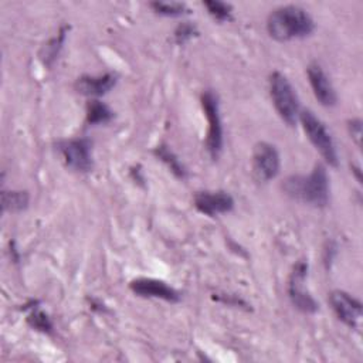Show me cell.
Returning a JSON list of instances; mask_svg holds the SVG:
<instances>
[{
    "label": "cell",
    "mask_w": 363,
    "mask_h": 363,
    "mask_svg": "<svg viewBox=\"0 0 363 363\" xmlns=\"http://www.w3.org/2000/svg\"><path fill=\"white\" fill-rule=\"evenodd\" d=\"M113 118V111L104 102L98 99H92L86 105V123L89 125H99L106 123Z\"/></svg>",
    "instance_id": "5bb4252c"
},
{
    "label": "cell",
    "mask_w": 363,
    "mask_h": 363,
    "mask_svg": "<svg viewBox=\"0 0 363 363\" xmlns=\"http://www.w3.org/2000/svg\"><path fill=\"white\" fill-rule=\"evenodd\" d=\"M196 34H197L196 26L189 23V21H186V23H182V24H179L176 27V30H174V41L182 45V44L187 43L189 40H191Z\"/></svg>",
    "instance_id": "ffe728a7"
},
{
    "label": "cell",
    "mask_w": 363,
    "mask_h": 363,
    "mask_svg": "<svg viewBox=\"0 0 363 363\" xmlns=\"http://www.w3.org/2000/svg\"><path fill=\"white\" fill-rule=\"evenodd\" d=\"M28 323L41 332L50 333L52 330V323L43 311H33L28 316Z\"/></svg>",
    "instance_id": "d6986e66"
},
{
    "label": "cell",
    "mask_w": 363,
    "mask_h": 363,
    "mask_svg": "<svg viewBox=\"0 0 363 363\" xmlns=\"http://www.w3.org/2000/svg\"><path fill=\"white\" fill-rule=\"evenodd\" d=\"M217 299L218 301H223V302H225V303H228V305H234V306H237V305H245V302L242 301V299H240V298H237V296H234V295H221V296H217Z\"/></svg>",
    "instance_id": "603a6c76"
},
{
    "label": "cell",
    "mask_w": 363,
    "mask_h": 363,
    "mask_svg": "<svg viewBox=\"0 0 363 363\" xmlns=\"http://www.w3.org/2000/svg\"><path fill=\"white\" fill-rule=\"evenodd\" d=\"M308 78H309V84L313 91V95L320 105L323 106L336 105L337 102L336 91L329 77L318 62H312L308 65Z\"/></svg>",
    "instance_id": "7c38bea8"
},
{
    "label": "cell",
    "mask_w": 363,
    "mask_h": 363,
    "mask_svg": "<svg viewBox=\"0 0 363 363\" xmlns=\"http://www.w3.org/2000/svg\"><path fill=\"white\" fill-rule=\"evenodd\" d=\"M116 84V77L111 72L104 75H82L75 81L77 92L85 96H102Z\"/></svg>",
    "instance_id": "4fadbf2b"
},
{
    "label": "cell",
    "mask_w": 363,
    "mask_h": 363,
    "mask_svg": "<svg viewBox=\"0 0 363 363\" xmlns=\"http://www.w3.org/2000/svg\"><path fill=\"white\" fill-rule=\"evenodd\" d=\"M349 132L352 135V139L357 146H360L362 139V121L360 119H352L349 121Z\"/></svg>",
    "instance_id": "7402d4cb"
},
{
    "label": "cell",
    "mask_w": 363,
    "mask_h": 363,
    "mask_svg": "<svg viewBox=\"0 0 363 363\" xmlns=\"http://www.w3.org/2000/svg\"><path fill=\"white\" fill-rule=\"evenodd\" d=\"M155 155L163 162L166 163V166L180 179L186 177V169L184 166L180 163V160L177 159V156L166 146V145H160L155 149Z\"/></svg>",
    "instance_id": "2e32d148"
},
{
    "label": "cell",
    "mask_w": 363,
    "mask_h": 363,
    "mask_svg": "<svg viewBox=\"0 0 363 363\" xmlns=\"http://www.w3.org/2000/svg\"><path fill=\"white\" fill-rule=\"evenodd\" d=\"M194 207L206 216L224 214L233 210L234 199L227 191H199L193 199Z\"/></svg>",
    "instance_id": "8fae6325"
},
{
    "label": "cell",
    "mask_w": 363,
    "mask_h": 363,
    "mask_svg": "<svg viewBox=\"0 0 363 363\" xmlns=\"http://www.w3.org/2000/svg\"><path fill=\"white\" fill-rule=\"evenodd\" d=\"M64 31H61L55 38H52L45 47H44V52L41 54V58L45 64H51V61L57 57L58 54V50L61 48V44H62V40H64Z\"/></svg>",
    "instance_id": "44dd1931"
},
{
    "label": "cell",
    "mask_w": 363,
    "mask_h": 363,
    "mask_svg": "<svg viewBox=\"0 0 363 363\" xmlns=\"http://www.w3.org/2000/svg\"><path fill=\"white\" fill-rule=\"evenodd\" d=\"M269 94L272 104L279 115V118L288 123L289 126H294L299 118V99L295 92V88L289 82V79L275 71L269 77Z\"/></svg>",
    "instance_id": "3957f363"
},
{
    "label": "cell",
    "mask_w": 363,
    "mask_h": 363,
    "mask_svg": "<svg viewBox=\"0 0 363 363\" xmlns=\"http://www.w3.org/2000/svg\"><path fill=\"white\" fill-rule=\"evenodd\" d=\"M268 34L277 41H291L305 38L315 30L311 14L299 6H281L275 9L267 20Z\"/></svg>",
    "instance_id": "6da1fadb"
},
{
    "label": "cell",
    "mask_w": 363,
    "mask_h": 363,
    "mask_svg": "<svg viewBox=\"0 0 363 363\" xmlns=\"http://www.w3.org/2000/svg\"><path fill=\"white\" fill-rule=\"evenodd\" d=\"M150 7L157 14L167 16V17L182 16L187 10L184 3H177V1H153V3H150Z\"/></svg>",
    "instance_id": "ac0fdd59"
},
{
    "label": "cell",
    "mask_w": 363,
    "mask_h": 363,
    "mask_svg": "<svg viewBox=\"0 0 363 363\" xmlns=\"http://www.w3.org/2000/svg\"><path fill=\"white\" fill-rule=\"evenodd\" d=\"M308 274V264L305 261L296 262L288 284V294L289 299L296 309L303 313H315L318 311V302L313 296L305 289V279Z\"/></svg>",
    "instance_id": "8992f818"
},
{
    "label": "cell",
    "mask_w": 363,
    "mask_h": 363,
    "mask_svg": "<svg viewBox=\"0 0 363 363\" xmlns=\"http://www.w3.org/2000/svg\"><path fill=\"white\" fill-rule=\"evenodd\" d=\"M129 288L133 294L143 298H156L172 303L180 299V294L173 286L155 278H136L130 281Z\"/></svg>",
    "instance_id": "30bf717a"
},
{
    "label": "cell",
    "mask_w": 363,
    "mask_h": 363,
    "mask_svg": "<svg viewBox=\"0 0 363 363\" xmlns=\"http://www.w3.org/2000/svg\"><path fill=\"white\" fill-rule=\"evenodd\" d=\"M302 123V128L309 139V142L315 146V149L320 153L325 162L329 166L336 167L339 163V156L336 150V145L329 133L326 125L309 109H303L299 112L298 118Z\"/></svg>",
    "instance_id": "277c9868"
},
{
    "label": "cell",
    "mask_w": 363,
    "mask_h": 363,
    "mask_svg": "<svg viewBox=\"0 0 363 363\" xmlns=\"http://www.w3.org/2000/svg\"><path fill=\"white\" fill-rule=\"evenodd\" d=\"M204 7L207 9L208 14L217 20V21H228L231 18V4L224 3V1H218V0H206L203 1Z\"/></svg>",
    "instance_id": "e0dca14e"
},
{
    "label": "cell",
    "mask_w": 363,
    "mask_h": 363,
    "mask_svg": "<svg viewBox=\"0 0 363 363\" xmlns=\"http://www.w3.org/2000/svg\"><path fill=\"white\" fill-rule=\"evenodd\" d=\"M58 150L68 167L77 172L92 169V143L85 138L68 139L58 143Z\"/></svg>",
    "instance_id": "ba28073f"
},
{
    "label": "cell",
    "mask_w": 363,
    "mask_h": 363,
    "mask_svg": "<svg viewBox=\"0 0 363 363\" xmlns=\"http://www.w3.org/2000/svg\"><path fill=\"white\" fill-rule=\"evenodd\" d=\"M201 106L208 121V132L206 140L207 150L213 159H217L223 149V123L217 95L213 91H204L201 94Z\"/></svg>",
    "instance_id": "5b68a950"
},
{
    "label": "cell",
    "mask_w": 363,
    "mask_h": 363,
    "mask_svg": "<svg viewBox=\"0 0 363 363\" xmlns=\"http://www.w3.org/2000/svg\"><path fill=\"white\" fill-rule=\"evenodd\" d=\"M281 159L277 147L268 142H259L252 152V172L258 182L267 183L277 177Z\"/></svg>",
    "instance_id": "52a82bcc"
},
{
    "label": "cell",
    "mask_w": 363,
    "mask_h": 363,
    "mask_svg": "<svg viewBox=\"0 0 363 363\" xmlns=\"http://www.w3.org/2000/svg\"><path fill=\"white\" fill-rule=\"evenodd\" d=\"M329 303L339 320L349 328L359 326V320L362 318V302L357 298L345 291L336 289L329 294Z\"/></svg>",
    "instance_id": "9c48e42d"
},
{
    "label": "cell",
    "mask_w": 363,
    "mask_h": 363,
    "mask_svg": "<svg viewBox=\"0 0 363 363\" xmlns=\"http://www.w3.org/2000/svg\"><path fill=\"white\" fill-rule=\"evenodd\" d=\"M30 201L28 193L21 190H11V191H1V207L4 211H21L27 208Z\"/></svg>",
    "instance_id": "9a60e30c"
},
{
    "label": "cell",
    "mask_w": 363,
    "mask_h": 363,
    "mask_svg": "<svg viewBox=\"0 0 363 363\" xmlns=\"http://www.w3.org/2000/svg\"><path fill=\"white\" fill-rule=\"evenodd\" d=\"M282 189L291 199L318 208L329 203V179L322 163H316L308 176H289Z\"/></svg>",
    "instance_id": "7a4b0ae2"
}]
</instances>
